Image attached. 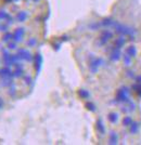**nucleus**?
I'll use <instances>...</instances> for the list:
<instances>
[{
  "label": "nucleus",
  "instance_id": "obj_9",
  "mask_svg": "<svg viewBox=\"0 0 141 145\" xmlns=\"http://www.w3.org/2000/svg\"><path fill=\"white\" fill-rule=\"evenodd\" d=\"M124 62H125V65H130V62H131V56H129L128 54L125 56V60H124Z\"/></svg>",
  "mask_w": 141,
  "mask_h": 145
},
{
  "label": "nucleus",
  "instance_id": "obj_5",
  "mask_svg": "<svg viewBox=\"0 0 141 145\" xmlns=\"http://www.w3.org/2000/svg\"><path fill=\"white\" fill-rule=\"evenodd\" d=\"M134 89H135V91L138 93V95L141 97V84H138V82H137V85L134 86Z\"/></svg>",
  "mask_w": 141,
  "mask_h": 145
},
{
  "label": "nucleus",
  "instance_id": "obj_1",
  "mask_svg": "<svg viewBox=\"0 0 141 145\" xmlns=\"http://www.w3.org/2000/svg\"><path fill=\"white\" fill-rule=\"evenodd\" d=\"M118 100L122 102H128V89L127 88H122L118 91Z\"/></svg>",
  "mask_w": 141,
  "mask_h": 145
},
{
  "label": "nucleus",
  "instance_id": "obj_3",
  "mask_svg": "<svg viewBox=\"0 0 141 145\" xmlns=\"http://www.w3.org/2000/svg\"><path fill=\"white\" fill-rule=\"evenodd\" d=\"M129 127H130V132L132 134H136L139 130V123L138 122H131V125Z\"/></svg>",
  "mask_w": 141,
  "mask_h": 145
},
{
  "label": "nucleus",
  "instance_id": "obj_7",
  "mask_svg": "<svg viewBox=\"0 0 141 145\" xmlns=\"http://www.w3.org/2000/svg\"><path fill=\"white\" fill-rule=\"evenodd\" d=\"M116 43H117V46H118V48H121L124 43H125V39H124L123 37H121V38L116 41Z\"/></svg>",
  "mask_w": 141,
  "mask_h": 145
},
{
  "label": "nucleus",
  "instance_id": "obj_6",
  "mask_svg": "<svg viewBox=\"0 0 141 145\" xmlns=\"http://www.w3.org/2000/svg\"><path fill=\"white\" fill-rule=\"evenodd\" d=\"M119 56H121V52H119V51H118V50H116V51H115V52H114V54H113V56H112V59H113V60H118V59H119Z\"/></svg>",
  "mask_w": 141,
  "mask_h": 145
},
{
  "label": "nucleus",
  "instance_id": "obj_4",
  "mask_svg": "<svg viewBox=\"0 0 141 145\" xmlns=\"http://www.w3.org/2000/svg\"><path fill=\"white\" fill-rule=\"evenodd\" d=\"M131 122H132V119H131L130 117H126V118L123 120V125L124 126H126V127H128V126L131 125Z\"/></svg>",
  "mask_w": 141,
  "mask_h": 145
},
{
  "label": "nucleus",
  "instance_id": "obj_8",
  "mask_svg": "<svg viewBox=\"0 0 141 145\" xmlns=\"http://www.w3.org/2000/svg\"><path fill=\"white\" fill-rule=\"evenodd\" d=\"M109 119H110L112 122H115L117 120V114H110V117H109Z\"/></svg>",
  "mask_w": 141,
  "mask_h": 145
},
{
  "label": "nucleus",
  "instance_id": "obj_11",
  "mask_svg": "<svg viewBox=\"0 0 141 145\" xmlns=\"http://www.w3.org/2000/svg\"><path fill=\"white\" fill-rule=\"evenodd\" d=\"M136 81H137L138 84H141V76H138V77H136Z\"/></svg>",
  "mask_w": 141,
  "mask_h": 145
},
{
  "label": "nucleus",
  "instance_id": "obj_2",
  "mask_svg": "<svg viewBox=\"0 0 141 145\" xmlns=\"http://www.w3.org/2000/svg\"><path fill=\"white\" fill-rule=\"evenodd\" d=\"M127 54L129 55V56H131V57H135L136 55H137V49H136L135 46H130V47H128L127 48Z\"/></svg>",
  "mask_w": 141,
  "mask_h": 145
},
{
  "label": "nucleus",
  "instance_id": "obj_10",
  "mask_svg": "<svg viewBox=\"0 0 141 145\" xmlns=\"http://www.w3.org/2000/svg\"><path fill=\"white\" fill-rule=\"evenodd\" d=\"M117 142V137L115 134H112V142L111 143H113V144H115Z\"/></svg>",
  "mask_w": 141,
  "mask_h": 145
}]
</instances>
